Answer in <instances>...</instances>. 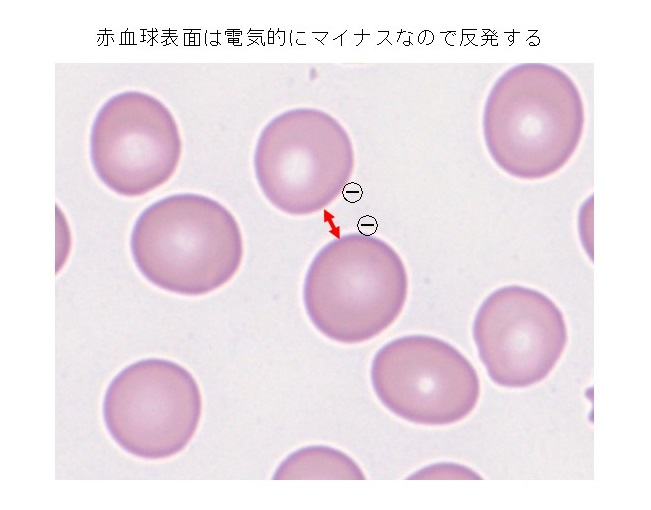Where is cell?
<instances>
[{
    "mask_svg": "<svg viewBox=\"0 0 651 510\" xmlns=\"http://www.w3.org/2000/svg\"><path fill=\"white\" fill-rule=\"evenodd\" d=\"M253 165L257 183L278 210L303 216L333 202L354 170V150L343 126L328 113L294 108L261 130Z\"/></svg>",
    "mask_w": 651,
    "mask_h": 510,
    "instance_id": "3957f363",
    "label": "cell"
},
{
    "mask_svg": "<svg viewBox=\"0 0 651 510\" xmlns=\"http://www.w3.org/2000/svg\"><path fill=\"white\" fill-rule=\"evenodd\" d=\"M102 411L110 436L123 450L143 459H165L181 452L195 435L202 396L186 368L147 358L112 379Z\"/></svg>",
    "mask_w": 651,
    "mask_h": 510,
    "instance_id": "277c9868",
    "label": "cell"
},
{
    "mask_svg": "<svg viewBox=\"0 0 651 510\" xmlns=\"http://www.w3.org/2000/svg\"><path fill=\"white\" fill-rule=\"evenodd\" d=\"M473 339L491 380L524 388L546 378L567 343L563 313L545 294L509 285L488 295L473 322Z\"/></svg>",
    "mask_w": 651,
    "mask_h": 510,
    "instance_id": "52a82bcc",
    "label": "cell"
},
{
    "mask_svg": "<svg viewBox=\"0 0 651 510\" xmlns=\"http://www.w3.org/2000/svg\"><path fill=\"white\" fill-rule=\"evenodd\" d=\"M130 249L149 282L185 296L222 287L243 258L241 229L233 214L195 193L169 195L149 205L135 221Z\"/></svg>",
    "mask_w": 651,
    "mask_h": 510,
    "instance_id": "6da1fadb",
    "label": "cell"
},
{
    "mask_svg": "<svg viewBox=\"0 0 651 510\" xmlns=\"http://www.w3.org/2000/svg\"><path fill=\"white\" fill-rule=\"evenodd\" d=\"M181 153L174 116L149 94H116L93 122V168L99 179L120 195L141 196L165 184L175 173Z\"/></svg>",
    "mask_w": 651,
    "mask_h": 510,
    "instance_id": "8992f818",
    "label": "cell"
},
{
    "mask_svg": "<svg viewBox=\"0 0 651 510\" xmlns=\"http://www.w3.org/2000/svg\"><path fill=\"white\" fill-rule=\"evenodd\" d=\"M273 479H365L357 463L335 448L314 445L298 449L278 466Z\"/></svg>",
    "mask_w": 651,
    "mask_h": 510,
    "instance_id": "ba28073f",
    "label": "cell"
},
{
    "mask_svg": "<svg viewBox=\"0 0 651 510\" xmlns=\"http://www.w3.org/2000/svg\"><path fill=\"white\" fill-rule=\"evenodd\" d=\"M408 276L386 241L347 234L324 245L303 284L306 313L327 338L344 344L368 341L393 324L407 298Z\"/></svg>",
    "mask_w": 651,
    "mask_h": 510,
    "instance_id": "7a4b0ae2",
    "label": "cell"
},
{
    "mask_svg": "<svg viewBox=\"0 0 651 510\" xmlns=\"http://www.w3.org/2000/svg\"><path fill=\"white\" fill-rule=\"evenodd\" d=\"M373 389L395 415L423 425H448L467 417L480 396L478 374L448 342L428 335L389 341L371 364Z\"/></svg>",
    "mask_w": 651,
    "mask_h": 510,
    "instance_id": "5b68a950",
    "label": "cell"
}]
</instances>
